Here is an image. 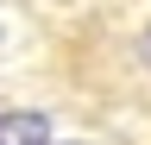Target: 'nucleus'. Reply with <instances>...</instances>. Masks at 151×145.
<instances>
[{
	"label": "nucleus",
	"mask_w": 151,
	"mask_h": 145,
	"mask_svg": "<svg viewBox=\"0 0 151 145\" xmlns=\"http://www.w3.org/2000/svg\"><path fill=\"white\" fill-rule=\"evenodd\" d=\"M0 145H50L38 114H0Z\"/></svg>",
	"instance_id": "nucleus-1"
},
{
	"label": "nucleus",
	"mask_w": 151,
	"mask_h": 145,
	"mask_svg": "<svg viewBox=\"0 0 151 145\" xmlns=\"http://www.w3.org/2000/svg\"><path fill=\"white\" fill-rule=\"evenodd\" d=\"M145 63H151V32H145Z\"/></svg>",
	"instance_id": "nucleus-2"
}]
</instances>
